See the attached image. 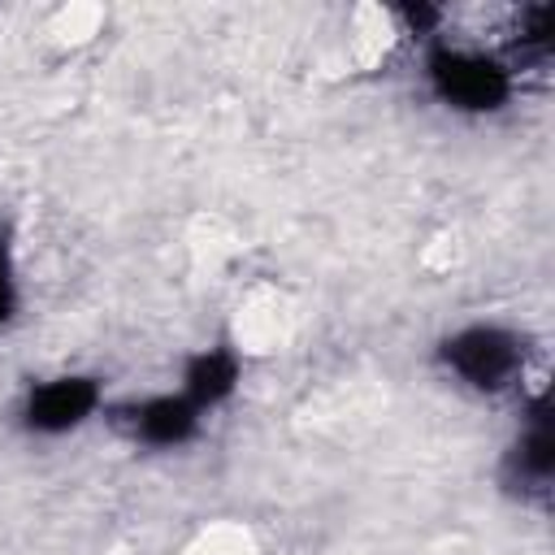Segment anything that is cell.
Masks as SVG:
<instances>
[{
	"instance_id": "1",
	"label": "cell",
	"mask_w": 555,
	"mask_h": 555,
	"mask_svg": "<svg viewBox=\"0 0 555 555\" xmlns=\"http://www.w3.org/2000/svg\"><path fill=\"white\" fill-rule=\"evenodd\" d=\"M447 369L473 390H507L525 377V343L499 325H468L442 343Z\"/></svg>"
},
{
	"instance_id": "2",
	"label": "cell",
	"mask_w": 555,
	"mask_h": 555,
	"mask_svg": "<svg viewBox=\"0 0 555 555\" xmlns=\"http://www.w3.org/2000/svg\"><path fill=\"white\" fill-rule=\"evenodd\" d=\"M512 65L473 52V48H438L429 56L434 91L455 108H499L512 95Z\"/></svg>"
},
{
	"instance_id": "3",
	"label": "cell",
	"mask_w": 555,
	"mask_h": 555,
	"mask_svg": "<svg viewBox=\"0 0 555 555\" xmlns=\"http://www.w3.org/2000/svg\"><path fill=\"white\" fill-rule=\"evenodd\" d=\"M100 403V390L95 382L87 377H56V382H43L30 390L26 399V425L39 429V434H61V429H74L78 421H87Z\"/></svg>"
},
{
	"instance_id": "4",
	"label": "cell",
	"mask_w": 555,
	"mask_h": 555,
	"mask_svg": "<svg viewBox=\"0 0 555 555\" xmlns=\"http://www.w3.org/2000/svg\"><path fill=\"white\" fill-rule=\"evenodd\" d=\"M195 421H199V408L186 395H156V399H143L121 412V429L147 447H173V442L191 438Z\"/></svg>"
},
{
	"instance_id": "5",
	"label": "cell",
	"mask_w": 555,
	"mask_h": 555,
	"mask_svg": "<svg viewBox=\"0 0 555 555\" xmlns=\"http://www.w3.org/2000/svg\"><path fill=\"white\" fill-rule=\"evenodd\" d=\"M507 473H512V486L520 490V499H546V490H551V421H546L542 399L529 412V425L520 429V438L512 447Z\"/></svg>"
},
{
	"instance_id": "6",
	"label": "cell",
	"mask_w": 555,
	"mask_h": 555,
	"mask_svg": "<svg viewBox=\"0 0 555 555\" xmlns=\"http://www.w3.org/2000/svg\"><path fill=\"white\" fill-rule=\"evenodd\" d=\"M234 334H238V351H278L291 334V304L269 286L251 291L238 308Z\"/></svg>"
},
{
	"instance_id": "7",
	"label": "cell",
	"mask_w": 555,
	"mask_h": 555,
	"mask_svg": "<svg viewBox=\"0 0 555 555\" xmlns=\"http://www.w3.org/2000/svg\"><path fill=\"white\" fill-rule=\"evenodd\" d=\"M238 382V356L234 351H204L191 360L186 369V382H182V395L204 412L212 403H221Z\"/></svg>"
},
{
	"instance_id": "8",
	"label": "cell",
	"mask_w": 555,
	"mask_h": 555,
	"mask_svg": "<svg viewBox=\"0 0 555 555\" xmlns=\"http://www.w3.org/2000/svg\"><path fill=\"white\" fill-rule=\"evenodd\" d=\"M182 555H260V551H256V538H251L243 525L217 520V525L199 529V533L186 542Z\"/></svg>"
},
{
	"instance_id": "9",
	"label": "cell",
	"mask_w": 555,
	"mask_h": 555,
	"mask_svg": "<svg viewBox=\"0 0 555 555\" xmlns=\"http://www.w3.org/2000/svg\"><path fill=\"white\" fill-rule=\"evenodd\" d=\"M95 26H100V9H61L52 22V35L61 43H82L95 35Z\"/></svg>"
},
{
	"instance_id": "10",
	"label": "cell",
	"mask_w": 555,
	"mask_h": 555,
	"mask_svg": "<svg viewBox=\"0 0 555 555\" xmlns=\"http://www.w3.org/2000/svg\"><path fill=\"white\" fill-rule=\"evenodd\" d=\"M9 308V264H4V247H0V317Z\"/></svg>"
}]
</instances>
